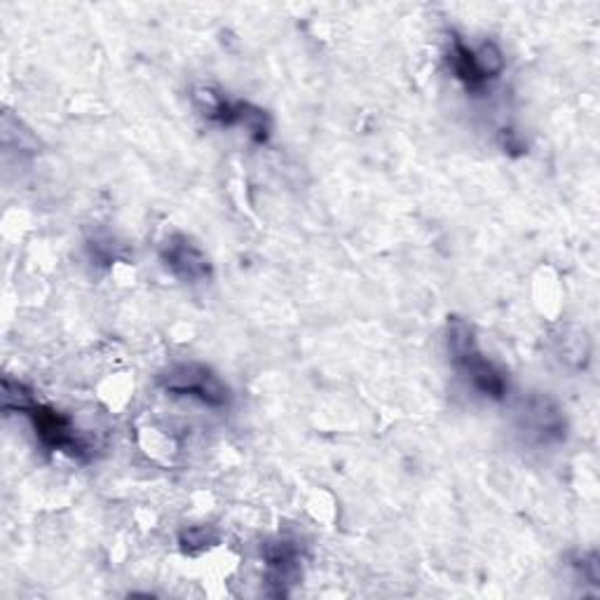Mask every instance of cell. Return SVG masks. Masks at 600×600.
Listing matches in <instances>:
<instances>
[{
	"label": "cell",
	"instance_id": "1",
	"mask_svg": "<svg viewBox=\"0 0 600 600\" xmlns=\"http://www.w3.org/2000/svg\"><path fill=\"white\" fill-rule=\"evenodd\" d=\"M446 343L450 362L464 375V378L474 385L483 397L502 401L510 392V383L500 366H495L483 352L479 350L476 333L472 324H467L462 317H448L446 324Z\"/></svg>",
	"mask_w": 600,
	"mask_h": 600
},
{
	"label": "cell",
	"instance_id": "2",
	"mask_svg": "<svg viewBox=\"0 0 600 600\" xmlns=\"http://www.w3.org/2000/svg\"><path fill=\"white\" fill-rule=\"evenodd\" d=\"M193 99L202 118L218 122L221 127H242L251 141L268 143L272 135V118L268 116V110L251 101H231L225 94L212 87H197Z\"/></svg>",
	"mask_w": 600,
	"mask_h": 600
},
{
	"label": "cell",
	"instance_id": "3",
	"mask_svg": "<svg viewBox=\"0 0 600 600\" xmlns=\"http://www.w3.org/2000/svg\"><path fill=\"white\" fill-rule=\"evenodd\" d=\"M26 418L33 425L35 439L43 443V448L52 450V453H66L75 460H87L94 453L92 441L73 425L66 413L35 401L26 410Z\"/></svg>",
	"mask_w": 600,
	"mask_h": 600
},
{
	"label": "cell",
	"instance_id": "4",
	"mask_svg": "<svg viewBox=\"0 0 600 600\" xmlns=\"http://www.w3.org/2000/svg\"><path fill=\"white\" fill-rule=\"evenodd\" d=\"M160 387L172 397L195 399L210 408H223L231 401V389L204 364H174L160 375Z\"/></svg>",
	"mask_w": 600,
	"mask_h": 600
},
{
	"label": "cell",
	"instance_id": "5",
	"mask_svg": "<svg viewBox=\"0 0 600 600\" xmlns=\"http://www.w3.org/2000/svg\"><path fill=\"white\" fill-rule=\"evenodd\" d=\"M160 260L164 268L185 285H200V281L212 279L214 268L212 260L197 244L181 233L169 235L160 247Z\"/></svg>",
	"mask_w": 600,
	"mask_h": 600
},
{
	"label": "cell",
	"instance_id": "6",
	"mask_svg": "<svg viewBox=\"0 0 600 600\" xmlns=\"http://www.w3.org/2000/svg\"><path fill=\"white\" fill-rule=\"evenodd\" d=\"M521 429L528 435L533 441L549 446L560 443L566 439V416L558 408V404L544 394H533L523 401L521 408Z\"/></svg>",
	"mask_w": 600,
	"mask_h": 600
},
{
	"label": "cell",
	"instance_id": "7",
	"mask_svg": "<svg viewBox=\"0 0 600 600\" xmlns=\"http://www.w3.org/2000/svg\"><path fill=\"white\" fill-rule=\"evenodd\" d=\"M448 64H450V71H453V75L464 85L467 92L481 94L488 87L483 83L481 75H479V71H476L472 45H467L460 35H453V41H450Z\"/></svg>",
	"mask_w": 600,
	"mask_h": 600
},
{
	"label": "cell",
	"instance_id": "8",
	"mask_svg": "<svg viewBox=\"0 0 600 600\" xmlns=\"http://www.w3.org/2000/svg\"><path fill=\"white\" fill-rule=\"evenodd\" d=\"M472 50H474V64H476V71L483 78V83L485 85L495 83L500 75L504 73V66H506L504 52L500 50V45L493 43V41H485V43H481V45H476Z\"/></svg>",
	"mask_w": 600,
	"mask_h": 600
},
{
	"label": "cell",
	"instance_id": "9",
	"mask_svg": "<svg viewBox=\"0 0 600 600\" xmlns=\"http://www.w3.org/2000/svg\"><path fill=\"white\" fill-rule=\"evenodd\" d=\"M218 544V531L214 525H191L179 533V547L188 556H200Z\"/></svg>",
	"mask_w": 600,
	"mask_h": 600
},
{
	"label": "cell",
	"instance_id": "10",
	"mask_svg": "<svg viewBox=\"0 0 600 600\" xmlns=\"http://www.w3.org/2000/svg\"><path fill=\"white\" fill-rule=\"evenodd\" d=\"M38 399L33 397V392L19 381H12V378H6L3 381V408L8 413H24L35 404Z\"/></svg>",
	"mask_w": 600,
	"mask_h": 600
},
{
	"label": "cell",
	"instance_id": "11",
	"mask_svg": "<svg viewBox=\"0 0 600 600\" xmlns=\"http://www.w3.org/2000/svg\"><path fill=\"white\" fill-rule=\"evenodd\" d=\"M572 560H575L572 566L581 575V579H587L589 585H593V587L600 585V556L596 551L577 554Z\"/></svg>",
	"mask_w": 600,
	"mask_h": 600
},
{
	"label": "cell",
	"instance_id": "12",
	"mask_svg": "<svg viewBox=\"0 0 600 600\" xmlns=\"http://www.w3.org/2000/svg\"><path fill=\"white\" fill-rule=\"evenodd\" d=\"M500 148L504 150L506 156H514V158L525 156V141L518 137V131H514V129L500 131Z\"/></svg>",
	"mask_w": 600,
	"mask_h": 600
}]
</instances>
